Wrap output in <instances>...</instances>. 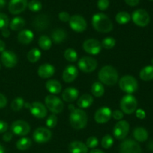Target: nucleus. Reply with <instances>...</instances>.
Masks as SVG:
<instances>
[{
    "label": "nucleus",
    "mask_w": 153,
    "mask_h": 153,
    "mask_svg": "<svg viewBox=\"0 0 153 153\" xmlns=\"http://www.w3.org/2000/svg\"><path fill=\"white\" fill-rule=\"evenodd\" d=\"M68 109L70 111L69 121L74 128L77 130L85 128L88 123L86 113L81 108H75L74 105H69Z\"/></svg>",
    "instance_id": "obj_1"
},
{
    "label": "nucleus",
    "mask_w": 153,
    "mask_h": 153,
    "mask_svg": "<svg viewBox=\"0 0 153 153\" xmlns=\"http://www.w3.org/2000/svg\"><path fill=\"white\" fill-rule=\"evenodd\" d=\"M92 23L96 31L101 33H109L113 28V25L110 18L103 13H98L93 15Z\"/></svg>",
    "instance_id": "obj_2"
},
{
    "label": "nucleus",
    "mask_w": 153,
    "mask_h": 153,
    "mask_svg": "<svg viewBox=\"0 0 153 153\" xmlns=\"http://www.w3.org/2000/svg\"><path fill=\"white\" fill-rule=\"evenodd\" d=\"M98 79L101 83L107 86H113L118 82V73L113 67L106 65L102 67L98 72Z\"/></svg>",
    "instance_id": "obj_3"
},
{
    "label": "nucleus",
    "mask_w": 153,
    "mask_h": 153,
    "mask_svg": "<svg viewBox=\"0 0 153 153\" xmlns=\"http://www.w3.org/2000/svg\"><path fill=\"white\" fill-rule=\"evenodd\" d=\"M120 89L128 94H131L136 92L138 89V82L136 79L132 76H124L120 79L118 82Z\"/></svg>",
    "instance_id": "obj_4"
},
{
    "label": "nucleus",
    "mask_w": 153,
    "mask_h": 153,
    "mask_svg": "<svg viewBox=\"0 0 153 153\" xmlns=\"http://www.w3.org/2000/svg\"><path fill=\"white\" fill-rule=\"evenodd\" d=\"M137 107V100L131 94H127L122 98L120 108L122 111L126 114H131L136 111Z\"/></svg>",
    "instance_id": "obj_5"
},
{
    "label": "nucleus",
    "mask_w": 153,
    "mask_h": 153,
    "mask_svg": "<svg viewBox=\"0 0 153 153\" xmlns=\"http://www.w3.org/2000/svg\"><path fill=\"white\" fill-rule=\"evenodd\" d=\"M45 104L46 108L53 114H60L64 109V103L61 99L55 95H47L45 97Z\"/></svg>",
    "instance_id": "obj_6"
},
{
    "label": "nucleus",
    "mask_w": 153,
    "mask_h": 153,
    "mask_svg": "<svg viewBox=\"0 0 153 153\" xmlns=\"http://www.w3.org/2000/svg\"><path fill=\"white\" fill-rule=\"evenodd\" d=\"M24 107L29 109L30 112L34 117L38 119H43L47 114V110L44 105L40 102H34L32 103L26 102Z\"/></svg>",
    "instance_id": "obj_7"
},
{
    "label": "nucleus",
    "mask_w": 153,
    "mask_h": 153,
    "mask_svg": "<svg viewBox=\"0 0 153 153\" xmlns=\"http://www.w3.org/2000/svg\"><path fill=\"white\" fill-rule=\"evenodd\" d=\"M131 19L135 25L140 27H145L150 22V16L148 12L144 9H137L132 13Z\"/></svg>",
    "instance_id": "obj_8"
},
{
    "label": "nucleus",
    "mask_w": 153,
    "mask_h": 153,
    "mask_svg": "<svg viewBox=\"0 0 153 153\" xmlns=\"http://www.w3.org/2000/svg\"><path fill=\"white\" fill-rule=\"evenodd\" d=\"M97 67V61L92 57H82L78 61V67L83 73H92L95 70Z\"/></svg>",
    "instance_id": "obj_9"
},
{
    "label": "nucleus",
    "mask_w": 153,
    "mask_h": 153,
    "mask_svg": "<svg viewBox=\"0 0 153 153\" xmlns=\"http://www.w3.org/2000/svg\"><path fill=\"white\" fill-rule=\"evenodd\" d=\"M30 129L29 124L22 120L14 121L10 126L11 132L17 136L27 135L30 132Z\"/></svg>",
    "instance_id": "obj_10"
},
{
    "label": "nucleus",
    "mask_w": 153,
    "mask_h": 153,
    "mask_svg": "<svg viewBox=\"0 0 153 153\" xmlns=\"http://www.w3.org/2000/svg\"><path fill=\"white\" fill-rule=\"evenodd\" d=\"M130 129L128 122L126 120H119L113 128V136L118 140H123L127 137Z\"/></svg>",
    "instance_id": "obj_11"
},
{
    "label": "nucleus",
    "mask_w": 153,
    "mask_h": 153,
    "mask_svg": "<svg viewBox=\"0 0 153 153\" xmlns=\"http://www.w3.org/2000/svg\"><path fill=\"white\" fill-rule=\"evenodd\" d=\"M120 153H142V149L139 143L131 139L124 140L120 144Z\"/></svg>",
    "instance_id": "obj_12"
},
{
    "label": "nucleus",
    "mask_w": 153,
    "mask_h": 153,
    "mask_svg": "<svg viewBox=\"0 0 153 153\" xmlns=\"http://www.w3.org/2000/svg\"><path fill=\"white\" fill-rule=\"evenodd\" d=\"M82 48L86 52L92 55H98L101 51V43L96 39H88L82 43Z\"/></svg>",
    "instance_id": "obj_13"
},
{
    "label": "nucleus",
    "mask_w": 153,
    "mask_h": 153,
    "mask_svg": "<svg viewBox=\"0 0 153 153\" xmlns=\"http://www.w3.org/2000/svg\"><path fill=\"white\" fill-rule=\"evenodd\" d=\"M52 137V132L49 128L40 127L34 130L33 139L38 143H44L49 141Z\"/></svg>",
    "instance_id": "obj_14"
},
{
    "label": "nucleus",
    "mask_w": 153,
    "mask_h": 153,
    "mask_svg": "<svg viewBox=\"0 0 153 153\" xmlns=\"http://www.w3.org/2000/svg\"><path fill=\"white\" fill-rule=\"evenodd\" d=\"M69 25L73 31L76 32H82L86 29L87 22L80 15H74L70 16Z\"/></svg>",
    "instance_id": "obj_15"
},
{
    "label": "nucleus",
    "mask_w": 153,
    "mask_h": 153,
    "mask_svg": "<svg viewBox=\"0 0 153 153\" xmlns=\"http://www.w3.org/2000/svg\"><path fill=\"white\" fill-rule=\"evenodd\" d=\"M112 117V111L110 108L104 106L99 108L94 114V120L98 123H106Z\"/></svg>",
    "instance_id": "obj_16"
},
{
    "label": "nucleus",
    "mask_w": 153,
    "mask_h": 153,
    "mask_svg": "<svg viewBox=\"0 0 153 153\" xmlns=\"http://www.w3.org/2000/svg\"><path fill=\"white\" fill-rule=\"evenodd\" d=\"M0 58L3 65L8 68H12L17 64V57L12 51H4Z\"/></svg>",
    "instance_id": "obj_17"
},
{
    "label": "nucleus",
    "mask_w": 153,
    "mask_h": 153,
    "mask_svg": "<svg viewBox=\"0 0 153 153\" xmlns=\"http://www.w3.org/2000/svg\"><path fill=\"white\" fill-rule=\"evenodd\" d=\"M28 6V0H10L8 10L12 14H19L26 10Z\"/></svg>",
    "instance_id": "obj_18"
},
{
    "label": "nucleus",
    "mask_w": 153,
    "mask_h": 153,
    "mask_svg": "<svg viewBox=\"0 0 153 153\" xmlns=\"http://www.w3.org/2000/svg\"><path fill=\"white\" fill-rule=\"evenodd\" d=\"M77 76V68L74 65H68L63 71L62 79L66 83H70L76 79Z\"/></svg>",
    "instance_id": "obj_19"
},
{
    "label": "nucleus",
    "mask_w": 153,
    "mask_h": 153,
    "mask_svg": "<svg viewBox=\"0 0 153 153\" xmlns=\"http://www.w3.org/2000/svg\"><path fill=\"white\" fill-rule=\"evenodd\" d=\"M49 23V17L45 14H40L33 21V26L38 31H44L47 28Z\"/></svg>",
    "instance_id": "obj_20"
},
{
    "label": "nucleus",
    "mask_w": 153,
    "mask_h": 153,
    "mask_svg": "<svg viewBox=\"0 0 153 153\" xmlns=\"http://www.w3.org/2000/svg\"><path fill=\"white\" fill-rule=\"evenodd\" d=\"M55 73V67L50 64H44L38 67V74L42 79H49Z\"/></svg>",
    "instance_id": "obj_21"
},
{
    "label": "nucleus",
    "mask_w": 153,
    "mask_h": 153,
    "mask_svg": "<svg viewBox=\"0 0 153 153\" xmlns=\"http://www.w3.org/2000/svg\"><path fill=\"white\" fill-rule=\"evenodd\" d=\"M79 95V91L75 88H68L63 91L62 93V100L66 102H73L77 99Z\"/></svg>",
    "instance_id": "obj_22"
},
{
    "label": "nucleus",
    "mask_w": 153,
    "mask_h": 153,
    "mask_svg": "<svg viewBox=\"0 0 153 153\" xmlns=\"http://www.w3.org/2000/svg\"><path fill=\"white\" fill-rule=\"evenodd\" d=\"M33 39H34V34L32 31L28 29L20 31L17 36L18 41L22 44H28V43H32Z\"/></svg>",
    "instance_id": "obj_23"
},
{
    "label": "nucleus",
    "mask_w": 153,
    "mask_h": 153,
    "mask_svg": "<svg viewBox=\"0 0 153 153\" xmlns=\"http://www.w3.org/2000/svg\"><path fill=\"white\" fill-rule=\"evenodd\" d=\"M86 145L81 141L75 140L69 145V152L70 153H88Z\"/></svg>",
    "instance_id": "obj_24"
},
{
    "label": "nucleus",
    "mask_w": 153,
    "mask_h": 153,
    "mask_svg": "<svg viewBox=\"0 0 153 153\" xmlns=\"http://www.w3.org/2000/svg\"><path fill=\"white\" fill-rule=\"evenodd\" d=\"M46 90L52 94H58L62 91V85L58 81L55 79H51L47 81L45 85Z\"/></svg>",
    "instance_id": "obj_25"
},
{
    "label": "nucleus",
    "mask_w": 153,
    "mask_h": 153,
    "mask_svg": "<svg viewBox=\"0 0 153 153\" xmlns=\"http://www.w3.org/2000/svg\"><path fill=\"white\" fill-rule=\"evenodd\" d=\"M94 99L92 96L88 94H85L81 96L77 100V106L80 108H88L92 105Z\"/></svg>",
    "instance_id": "obj_26"
},
{
    "label": "nucleus",
    "mask_w": 153,
    "mask_h": 153,
    "mask_svg": "<svg viewBox=\"0 0 153 153\" xmlns=\"http://www.w3.org/2000/svg\"><path fill=\"white\" fill-rule=\"evenodd\" d=\"M133 136L135 140L138 142H145L148 139V134L146 129L142 127H137L134 128L133 131Z\"/></svg>",
    "instance_id": "obj_27"
},
{
    "label": "nucleus",
    "mask_w": 153,
    "mask_h": 153,
    "mask_svg": "<svg viewBox=\"0 0 153 153\" xmlns=\"http://www.w3.org/2000/svg\"><path fill=\"white\" fill-rule=\"evenodd\" d=\"M67 33L62 28H56L52 32V40L55 43H61L66 40Z\"/></svg>",
    "instance_id": "obj_28"
},
{
    "label": "nucleus",
    "mask_w": 153,
    "mask_h": 153,
    "mask_svg": "<svg viewBox=\"0 0 153 153\" xmlns=\"http://www.w3.org/2000/svg\"><path fill=\"white\" fill-rule=\"evenodd\" d=\"M140 78L142 81L148 82L153 79V65L146 66L140 72Z\"/></svg>",
    "instance_id": "obj_29"
},
{
    "label": "nucleus",
    "mask_w": 153,
    "mask_h": 153,
    "mask_svg": "<svg viewBox=\"0 0 153 153\" xmlns=\"http://www.w3.org/2000/svg\"><path fill=\"white\" fill-rule=\"evenodd\" d=\"M26 25V21L23 18L20 16L14 17L10 22V28L13 31H19L21 30Z\"/></svg>",
    "instance_id": "obj_30"
},
{
    "label": "nucleus",
    "mask_w": 153,
    "mask_h": 153,
    "mask_svg": "<svg viewBox=\"0 0 153 153\" xmlns=\"http://www.w3.org/2000/svg\"><path fill=\"white\" fill-rule=\"evenodd\" d=\"M32 142L30 138H28V137H22V138L17 140V142L16 143V146L19 150L24 151L29 149L32 146Z\"/></svg>",
    "instance_id": "obj_31"
},
{
    "label": "nucleus",
    "mask_w": 153,
    "mask_h": 153,
    "mask_svg": "<svg viewBox=\"0 0 153 153\" xmlns=\"http://www.w3.org/2000/svg\"><path fill=\"white\" fill-rule=\"evenodd\" d=\"M52 40L46 35H42L38 39V46L43 50H49L52 46Z\"/></svg>",
    "instance_id": "obj_32"
},
{
    "label": "nucleus",
    "mask_w": 153,
    "mask_h": 153,
    "mask_svg": "<svg viewBox=\"0 0 153 153\" xmlns=\"http://www.w3.org/2000/svg\"><path fill=\"white\" fill-rule=\"evenodd\" d=\"M104 87L100 82H94L92 85V93L95 97H101L104 94Z\"/></svg>",
    "instance_id": "obj_33"
},
{
    "label": "nucleus",
    "mask_w": 153,
    "mask_h": 153,
    "mask_svg": "<svg viewBox=\"0 0 153 153\" xmlns=\"http://www.w3.org/2000/svg\"><path fill=\"white\" fill-rule=\"evenodd\" d=\"M41 57V52L37 48L31 49L27 54V59L31 63H35L39 61Z\"/></svg>",
    "instance_id": "obj_34"
},
{
    "label": "nucleus",
    "mask_w": 153,
    "mask_h": 153,
    "mask_svg": "<svg viewBox=\"0 0 153 153\" xmlns=\"http://www.w3.org/2000/svg\"><path fill=\"white\" fill-rule=\"evenodd\" d=\"M130 15L126 11L118 12L116 16V20L120 25L127 24L130 20Z\"/></svg>",
    "instance_id": "obj_35"
},
{
    "label": "nucleus",
    "mask_w": 153,
    "mask_h": 153,
    "mask_svg": "<svg viewBox=\"0 0 153 153\" xmlns=\"http://www.w3.org/2000/svg\"><path fill=\"white\" fill-rule=\"evenodd\" d=\"M64 57L69 62H75L77 61L78 55L77 52L74 49H67L64 52Z\"/></svg>",
    "instance_id": "obj_36"
},
{
    "label": "nucleus",
    "mask_w": 153,
    "mask_h": 153,
    "mask_svg": "<svg viewBox=\"0 0 153 153\" xmlns=\"http://www.w3.org/2000/svg\"><path fill=\"white\" fill-rule=\"evenodd\" d=\"M24 105H25V102H24L23 99L21 97H17L11 102L10 108L14 111H19L24 107Z\"/></svg>",
    "instance_id": "obj_37"
},
{
    "label": "nucleus",
    "mask_w": 153,
    "mask_h": 153,
    "mask_svg": "<svg viewBox=\"0 0 153 153\" xmlns=\"http://www.w3.org/2000/svg\"><path fill=\"white\" fill-rule=\"evenodd\" d=\"M28 7L31 11L38 12L41 10L42 4L39 0H31L28 3Z\"/></svg>",
    "instance_id": "obj_38"
},
{
    "label": "nucleus",
    "mask_w": 153,
    "mask_h": 153,
    "mask_svg": "<svg viewBox=\"0 0 153 153\" xmlns=\"http://www.w3.org/2000/svg\"><path fill=\"white\" fill-rule=\"evenodd\" d=\"M113 138L110 134L104 136L101 140V146L104 149H110L113 145Z\"/></svg>",
    "instance_id": "obj_39"
},
{
    "label": "nucleus",
    "mask_w": 153,
    "mask_h": 153,
    "mask_svg": "<svg viewBox=\"0 0 153 153\" xmlns=\"http://www.w3.org/2000/svg\"><path fill=\"white\" fill-rule=\"evenodd\" d=\"M116 40L112 37H106L101 42V46L106 49H111L115 46Z\"/></svg>",
    "instance_id": "obj_40"
},
{
    "label": "nucleus",
    "mask_w": 153,
    "mask_h": 153,
    "mask_svg": "<svg viewBox=\"0 0 153 153\" xmlns=\"http://www.w3.org/2000/svg\"><path fill=\"white\" fill-rule=\"evenodd\" d=\"M57 123H58V118L55 114H52L50 116L48 117L46 120V125L49 128H52L56 127Z\"/></svg>",
    "instance_id": "obj_41"
},
{
    "label": "nucleus",
    "mask_w": 153,
    "mask_h": 153,
    "mask_svg": "<svg viewBox=\"0 0 153 153\" xmlns=\"http://www.w3.org/2000/svg\"><path fill=\"white\" fill-rule=\"evenodd\" d=\"M9 25L8 16L3 13H0V29L3 30L7 28Z\"/></svg>",
    "instance_id": "obj_42"
},
{
    "label": "nucleus",
    "mask_w": 153,
    "mask_h": 153,
    "mask_svg": "<svg viewBox=\"0 0 153 153\" xmlns=\"http://www.w3.org/2000/svg\"><path fill=\"white\" fill-rule=\"evenodd\" d=\"M86 145L88 148L94 149V148H95L96 146L98 145V140L97 137H94V136H91V137H89L86 140Z\"/></svg>",
    "instance_id": "obj_43"
},
{
    "label": "nucleus",
    "mask_w": 153,
    "mask_h": 153,
    "mask_svg": "<svg viewBox=\"0 0 153 153\" xmlns=\"http://www.w3.org/2000/svg\"><path fill=\"white\" fill-rule=\"evenodd\" d=\"M110 5L109 0H98V7L100 10H105L108 8Z\"/></svg>",
    "instance_id": "obj_44"
},
{
    "label": "nucleus",
    "mask_w": 153,
    "mask_h": 153,
    "mask_svg": "<svg viewBox=\"0 0 153 153\" xmlns=\"http://www.w3.org/2000/svg\"><path fill=\"white\" fill-rule=\"evenodd\" d=\"M58 19H59L62 22H69L70 19V16L68 12L62 11L58 13Z\"/></svg>",
    "instance_id": "obj_45"
},
{
    "label": "nucleus",
    "mask_w": 153,
    "mask_h": 153,
    "mask_svg": "<svg viewBox=\"0 0 153 153\" xmlns=\"http://www.w3.org/2000/svg\"><path fill=\"white\" fill-rule=\"evenodd\" d=\"M112 117L116 120H122L124 117V113L120 110H115L112 112Z\"/></svg>",
    "instance_id": "obj_46"
},
{
    "label": "nucleus",
    "mask_w": 153,
    "mask_h": 153,
    "mask_svg": "<svg viewBox=\"0 0 153 153\" xmlns=\"http://www.w3.org/2000/svg\"><path fill=\"white\" fill-rule=\"evenodd\" d=\"M136 117L140 120H143L146 118V112L142 109H137L136 110Z\"/></svg>",
    "instance_id": "obj_47"
},
{
    "label": "nucleus",
    "mask_w": 153,
    "mask_h": 153,
    "mask_svg": "<svg viewBox=\"0 0 153 153\" xmlns=\"http://www.w3.org/2000/svg\"><path fill=\"white\" fill-rule=\"evenodd\" d=\"M8 128V125L6 122L2 120H0V134L2 133H5Z\"/></svg>",
    "instance_id": "obj_48"
},
{
    "label": "nucleus",
    "mask_w": 153,
    "mask_h": 153,
    "mask_svg": "<svg viewBox=\"0 0 153 153\" xmlns=\"http://www.w3.org/2000/svg\"><path fill=\"white\" fill-rule=\"evenodd\" d=\"M8 103L7 98L5 97V96L3 95L2 94L0 93V108H3L6 106Z\"/></svg>",
    "instance_id": "obj_49"
},
{
    "label": "nucleus",
    "mask_w": 153,
    "mask_h": 153,
    "mask_svg": "<svg viewBox=\"0 0 153 153\" xmlns=\"http://www.w3.org/2000/svg\"><path fill=\"white\" fill-rule=\"evenodd\" d=\"M12 137H13V134L12 132H5L2 136V140L5 142H9L11 140Z\"/></svg>",
    "instance_id": "obj_50"
},
{
    "label": "nucleus",
    "mask_w": 153,
    "mask_h": 153,
    "mask_svg": "<svg viewBox=\"0 0 153 153\" xmlns=\"http://www.w3.org/2000/svg\"><path fill=\"white\" fill-rule=\"evenodd\" d=\"M124 1L126 2V4H128L129 6H132V7H134V6L137 5L140 2V0H124Z\"/></svg>",
    "instance_id": "obj_51"
},
{
    "label": "nucleus",
    "mask_w": 153,
    "mask_h": 153,
    "mask_svg": "<svg viewBox=\"0 0 153 153\" xmlns=\"http://www.w3.org/2000/svg\"><path fill=\"white\" fill-rule=\"evenodd\" d=\"M2 34L4 37H8L10 36V31L8 28H4V29L2 30Z\"/></svg>",
    "instance_id": "obj_52"
},
{
    "label": "nucleus",
    "mask_w": 153,
    "mask_h": 153,
    "mask_svg": "<svg viewBox=\"0 0 153 153\" xmlns=\"http://www.w3.org/2000/svg\"><path fill=\"white\" fill-rule=\"evenodd\" d=\"M5 49V43L3 40H0V52H3Z\"/></svg>",
    "instance_id": "obj_53"
},
{
    "label": "nucleus",
    "mask_w": 153,
    "mask_h": 153,
    "mask_svg": "<svg viewBox=\"0 0 153 153\" xmlns=\"http://www.w3.org/2000/svg\"><path fill=\"white\" fill-rule=\"evenodd\" d=\"M6 4L5 0H0V9L4 8Z\"/></svg>",
    "instance_id": "obj_54"
},
{
    "label": "nucleus",
    "mask_w": 153,
    "mask_h": 153,
    "mask_svg": "<svg viewBox=\"0 0 153 153\" xmlns=\"http://www.w3.org/2000/svg\"><path fill=\"white\" fill-rule=\"evenodd\" d=\"M89 153H104L102 150L98 149H93L92 150L90 151Z\"/></svg>",
    "instance_id": "obj_55"
},
{
    "label": "nucleus",
    "mask_w": 153,
    "mask_h": 153,
    "mask_svg": "<svg viewBox=\"0 0 153 153\" xmlns=\"http://www.w3.org/2000/svg\"><path fill=\"white\" fill-rule=\"evenodd\" d=\"M4 152H5V150H4V146L0 143V153H4Z\"/></svg>",
    "instance_id": "obj_56"
},
{
    "label": "nucleus",
    "mask_w": 153,
    "mask_h": 153,
    "mask_svg": "<svg viewBox=\"0 0 153 153\" xmlns=\"http://www.w3.org/2000/svg\"><path fill=\"white\" fill-rule=\"evenodd\" d=\"M152 65H153V58H152Z\"/></svg>",
    "instance_id": "obj_57"
},
{
    "label": "nucleus",
    "mask_w": 153,
    "mask_h": 153,
    "mask_svg": "<svg viewBox=\"0 0 153 153\" xmlns=\"http://www.w3.org/2000/svg\"><path fill=\"white\" fill-rule=\"evenodd\" d=\"M149 1H153V0H149Z\"/></svg>",
    "instance_id": "obj_58"
}]
</instances>
